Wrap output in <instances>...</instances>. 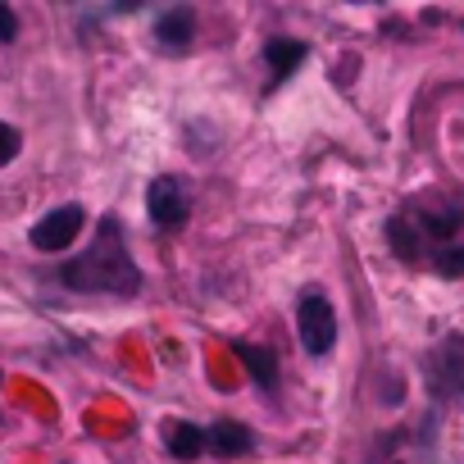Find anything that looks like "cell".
Segmentation results:
<instances>
[{"mask_svg":"<svg viewBox=\"0 0 464 464\" xmlns=\"http://www.w3.org/2000/svg\"><path fill=\"white\" fill-rule=\"evenodd\" d=\"M60 283L73 292H96V296H132L141 287V274L128 256V237H123V223L114 214L101 218L96 227V242L87 246V256L69 260L60 269Z\"/></svg>","mask_w":464,"mask_h":464,"instance_id":"6da1fadb","label":"cell"},{"mask_svg":"<svg viewBox=\"0 0 464 464\" xmlns=\"http://www.w3.org/2000/svg\"><path fill=\"white\" fill-rule=\"evenodd\" d=\"M296 328H301V342L310 355H328L333 342H337V314L328 305L324 292H305L301 305H296Z\"/></svg>","mask_w":464,"mask_h":464,"instance_id":"7a4b0ae2","label":"cell"},{"mask_svg":"<svg viewBox=\"0 0 464 464\" xmlns=\"http://www.w3.org/2000/svg\"><path fill=\"white\" fill-rule=\"evenodd\" d=\"M146 214L155 218V227H182L187 223V214H191V191H187V182L182 178H173V173H160L150 187H146Z\"/></svg>","mask_w":464,"mask_h":464,"instance_id":"3957f363","label":"cell"},{"mask_svg":"<svg viewBox=\"0 0 464 464\" xmlns=\"http://www.w3.org/2000/svg\"><path fill=\"white\" fill-rule=\"evenodd\" d=\"M82 223H87V209L82 205H55L46 218H37V227L28 232V242L37 246V251H69L73 246V237L82 232Z\"/></svg>","mask_w":464,"mask_h":464,"instance_id":"277c9868","label":"cell"},{"mask_svg":"<svg viewBox=\"0 0 464 464\" xmlns=\"http://www.w3.org/2000/svg\"><path fill=\"white\" fill-rule=\"evenodd\" d=\"M428 387L437 396H459L464 392V337H446L428 355Z\"/></svg>","mask_w":464,"mask_h":464,"instance_id":"5b68a950","label":"cell"},{"mask_svg":"<svg viewBox=\"0 0 464 464\" xmlns=\"http://www.w3.org/2000/svg\"><path fill=\"white\" fill-rule=\"evenodd\" d=\"M191 37H196V14L191 10H164L160 19H155V42H160V51H169V55H182L187 46H191Z\"/></svg>","mask_w":464,"mask_h":464,"instance_id":"8992f818","label":"cell"},{"mask_svg":"<svg viewBox=\"0 0 464 464\" xmlns=\"http://www.w3.org/2000/svg\"><path fill=\"white\" fill-rule=\"evenodd\" d=\"M305 42H292V37H269L265 42V64H269V73H274V82H283V78H292L301 64H305Z\"/></svg>","mask_w":464,"mask_h":464,"instance_id":"52a82bcc","label":"cell"},{"mask_svg":"<svg viewBox=\"0 0 464 464\" xmlns=\"http://www.w3.org/2000/svg\"><path fill=\"white\" fill-rule=\"evenodd\" d=\"M205 446L218 450V455H246V450L256 446V437H251V428L237 423V419H218L214 428H205Z\"/></svg>","mask_w":464,"mask_h":464,"instance_id":"ba28073f","label":"cell"},{"mask_svg":"<svg viewBox=\"0 0 464 464\" xmlns=\"http://www.w3.org/2000/svg\"><path fill=\"white\" fill-rule=\"evenodd\" d=\"M232 355H237V360L246 364V373L256 378V387H265V392H278V360H274V351H265V346H251V342H232Z\"/></svg>","mask_w":464,"mask_h":464,"instance_id":"9c48e42d","label":"cell"},{"mask_svg":"<svg viewBox=\"0 0 464 464\" xmlns=\"http://www.w3.org/2000/svg\"><path fill=\"white\" fill-rule=\"evenodd\" d=\"M387 242H392V251H396L401 260H419L423 232L414 227V218H410V214H396V218H387Z\"/></svg>","mask_w":464,"mask_h":464,"instance_id":"30bf717a","label":"cell"},{"mask_svg":"<svg viewBox=\"0 0 464 464\" xmlns=\"http://www.w3.org/2000/svg\"><path fill=\"white\" fill-rule=\"evenodd\" d=\"M164 437H169V455L173 459H196L205 450V428H196V423H169Z\"/></svg>","mask_w":464,"mask_h":464,"instance_id":"8fae6325","label":"cell"},{"mask_svg":"<svg viewBox=\"0 0 464 464\" xmlns=\"http://www.w3.org/2000/svg\"><path fill=\"white\" fill-rule=\"evenodd\" d=\"M432 265H437L441 278H464V246H441L432 256Z\"/></svg>","mask_w":464,"mask_h":464,"instance_id":"7c38bea8","label":"cell"},{"mask_svg":"<svg viewBox=\"0 0 464 464\" xmlns=\"http://www.w3.org/2000/svg\"><path fill=\"white\" fill-rule=\"evenodd\" d=\"M19 146H24L19 128H10V123H0V164H10V160L19 155Z\"/></svg>","mask_w":464,"mask_h":464,"instance_id":"4fadbf2b","label":"cell"},{"mask_svg":"<svg viewBox=\"0 0 464 464\" xmlns=\"http://www.w3.org/2000/svg\"><path fill=\"white\" fill-rule=\"evenodd\" d=\"M14 37H19V19L10 5H0V42H14Z\"/></svg>","mask_w":464,"mask_h":464,"instance_id":"5bb4252c","label":"cell"}]
</instances>
